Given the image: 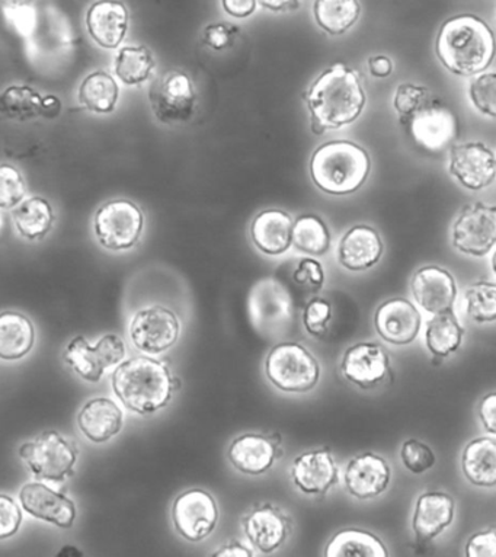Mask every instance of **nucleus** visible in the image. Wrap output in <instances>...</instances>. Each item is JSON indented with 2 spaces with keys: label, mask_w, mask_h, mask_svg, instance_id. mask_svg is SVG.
<instances>
[{
  "label": "nucleus",
  "mask_w": 496,
  "mask_h": 557,
  "mask_svg": "<svg viewBox=\"0 0 496 557\" xmlns=\"http://www.w3.org/2000/svg\"><path fill=\"white\" fill-rule=\"evenodd\" d=\"M310 128L321 136L356 123L367 103L360 73L344 63L326 69L305 94Z\"/></svg>",
  "instance_id": "nucleus-1"
},
{
  "label": "nucleus",
  "mask_w": 496,
  "mask_h": 557,
  "mask_svg": "<svg viewBox=\"0 0 496 557\" xmlns=\"http://www.w3.org/2000/svg\"><path fill=\"white\" fill-rule=\"evenodd\" d=\"M435 54L443 66L455 75L476 76L494 63V32L479 16H452L439 28Z\"/></svg>",
  "instance_id": "nucleus-2"
},
{
  "label": "nucleus",
  "mask_w": 496,
  "mask_h": 557,
  "mask_svg": "<svg viewBox=\"0 0 496 557\" xmlns=\"http://www.w3.org/2000/svg\"><path fill=\"white\" fill-rule=\"evenodd\" d=\"M111 383L121 404L137 414H152L165 408L179 387L170 367L150 357L120 362Z\"/></svg>",
  "instance_id": "nucleus-3"
},
{
  "label": "nucleus",
  "mask_w": 496,
  "mask_h": 557,
  "mask_svg": "<svg viewBox=\"0 0 496 557\" xmlns=\"http://www.w3.org/2000/svg\"><path fill=\"white\" fill-rule=\"evenodd\" d=\"M371 159L364 148L349 140H334L319 146L310 159V176L321 191L348 196L369 180Z\"/></svg>",
  "instance_id": "nucleus-4"
},
{
  "label": "nucleus",
  "mask_w": 496,
  "mask_h": 557,
  "mask_svg": "<svg viewBox=\"0 0 496 557\" xmlns=\"http://www.w3.org/2000/svg\"><path fill=\"white\" fill-rule=\"evenodd\" d=\"M249 321L266 339L286 335L296 317L295 300L282 282L269 276L253 284L248 297Z\"/></svg>",
  "instance_id": "nucleus-5"
},
{
  "label": "nucleus",
  "mask_w": 496,
  "mask_h": 557,
  "mask_svg": "<svg viewBox=\"0 0 496 557\" xmlns=\"http://www.w3.org/2000/svg\"><path fill=\"white\" fill-rule=\"evenodd\" d=\"M265 375L284 393H308L318 386L322 370L312 351L297 343L274 345L265 358Z\"/></svg>",
  "instance_id": "nucleus-6"
},
{
  "label": "nucleus",
  "mask_w": 496,
  "mask_h": 557,
  "mask_svg": "<svg viewBox=\"0 0 496 557\" xmlns=\"http://www.w3.org/2000/svg\"><path fill=\"white\" fill-rule=\"evenodd\" d=\"M76 444L58 431H45L20 448L21 460L41 481L63 483L75 474Z\"/></svg>",
  "instance_id": "nucleus-7"
},
{
  "label": "nucleus",
  "mask_w": 496,
  "mask_h": 557,
  "mask_svg": "<svg viewBox=\"0 0 496 557\" xmlns=\"http://www.w3.org/2000/svg\"><path fill=\"white\" fill-rule=\"evenodd\" d=\"M197 102V90L191 77L179 69L162 73L150 84V110L159 123H188L196 115Z\"/></svg>",
  "instance_id": "nucleus-8"
},
{
  "label": "nucleus",
  "mask_w": 496,
  "mask_h": 557,
  "mask_svg": "<svg viewBox=\"0 0 496 557\" xmlns=\"http://www.w3.org/2000/svg\"><path fill=\"white\" fill-rule=\"evenodd\" d=\"M145 214L140 207L126 198L107 201L94 219V232L99 245L112 252L135 248L144 235Z\"/></svg>",
  "instance_id": "nucleus-9"
},
{
  "label": "nucleus",
  "mask_w": 496,
  "mask_h": 557,
  "mask_svg": "<svg viewBox=\"0 0 496 557\" xmlns=\"http://www.w3.org/2000/svg\"><path fill=\"white\" fill-rule=\"evenodd\" d=\"M126 358V344L119 335H103L97 344L90 345L85 336H76L64 349L63 361L80 379L99 383L111 367L119 366Z\"/></svg>",
  "instance_id": "nucleus-10"
},
{
  "label": "nucleus",
  "mask_w": 496,
  "mask_h": 557,
  "mask_svg": "<svg viewBox=\"0 0 496 557\" xmlns=\"http://www.w3.org/2000/svg\"><path fill=\"white\" fill-rule=\"evenodd\" d=\"M451 242L461 253L486 257L496 244L495 207L482 202L463 207L452 223Z\"/></svg>",
  "instance_id": "nucleus-11"
},
{
  "label": "nucleus",
  "mask_w": 496,
  "mask_h": 557,
  "mask_svg": "<svg viewBox=\"0 0 496 557\" xmlns=\"http://www.w3.org/2000/svg\"><path fill=\"white\" fill-rule=\"evenodd\" d=\"M220 511L214 496L204 490L183 492L172 505V522L176 533L191 543L209 537L219 524Z\"/></svg>",
  "instance_id": "nucleus-12"
},
{
  "label": "nucleus",
  "mask_w": 496,
  "mask_h": 557,
  "mask_svg": "<svg viewBox=\"0 0 496 557\" xmlns=\"http://www.w3.org/2000/svg\"><path fill=\"white\" fill-rule=\"evenodd\" d=\"M404 127L408 128L418 148L429 153H443L450 149L460 128L455 112L434 99Z\"/></svg>",
  "instance_id": "nucleus-13"
},
{
  "label": "nucleus",
  "mask_w": 496,
  "mask_h": 557,
  "mask_svg": "<svg viewBox=\"0 0 496 557\" xmlns=\"http://www.w3.org/2000/svg\"><path fill=\"white\" fill-rule=\"evenodd\" d=\"M181 323L171 309L150 306L133 318L131 339L133 345L149 356H159L178 343Z\"/></svg>",
  "instance_id": "nucleus-14"
},
{
  "label": "nucleus",
  "mask_w": 496,
  "mask_h": 557,
  "mask_svg": "<svg viewBox=\"0 0 496 557\" xmlns=\"http://www.w3.org/2000/svg\"><path fill=\"white\" fill-rule=\"evenodd\" d=\"M448 171L469 191H482L494 184L496 159L494 150L481 141H464L450 148Z\"/></svg>",
  "instance_id": "nucleus-15"
},
{
  "label": "nucleus",
  "mask_w": 496,
  "mask_h": 557,
  "mask_svg": "<svg viewBox=\"0 0 496 557\" xmlns=\"http://www.w3.org/2000/svg\"><path fill=\"white\" fill-rule=\"evenodd\" d=\"M282 457V442L275 434H241L233 440L227 450V459L233 468L248 476L269 473Z\"/></svg>",
  "instance_id": "nucleus-16"
},
{
  "label": "nucleus",
  "mask_w": 496,
  "mask_h": 557,
  "mask_svg": "<svg viewBox=\"0 0 496 557\" xmlns=\"http://www.w3.org/2000/svg\"><path fill=\"white\" fill-rule=\"evenodd\" d=\"M340 373L349 383L371 391L381 386L392 374L389 354L381 344L358 343L345 351Z\"/></svg>",
  "instance_id": "nucleus-17"
},
{
  "label": "nucleus",
  "mask_w": 496,
  "mask_h": 557,
  "mask_svg": "<svg viewBox=\"0 0 496 557\" xmlns=\"http://www.w3.org/2000/svg\"><path fill=\"white\" fill-rule=\"evenodd\" d=\"M241 529L249 543L262 555H271L286 544L292 535L290 516L273 504L253 508L241 520Z\"/></svg>",
  "instance_id": "nucleus-18"
},
{
  "label": "nucleus",
  "mask_w": 496,
  "mask_h": 557,
  "mask_svg": "<svg viewBox=\"0 0 496 557\" xmlns=\"http://www.w3.org/2000/svg\"><path fill=\"white\" fill-rule=\"evenodd\" d=\"M85 25L95 45L115 50L126 40L131 12L121 0H97L86 12Z\"/></svg>",
  "instance_id": "nucleus-19"
},
{
  "label": "nucleus",
  "mask_w": 496,
  "mask_h": 557,
  "mask_svg": "<svg viewBox=\"0 0 496 557\" xmlns=\"http://www.w3.org/2000/svg\"><path fill=\"white\" fill-rule=\"evenodd\" d=\"M411 292L417 304L433 317L455 310L459 293L451 272L437 265L420 268L412 276Z\"/></svg>",
  "instance_id": "nucleus-20"
},
{
  "label": "nucleus",
  "mask_w": 496,
  "mask_h": 557,
  "mask_svg": "<svg viewBox=\"0 0 496 557\" xmlns=\"http://www.w3.org/2000/svg\"><path fill=\"white\" fill-rule=\"evenodd\" d=\"M293 483L301 494L323 496L338 485L339 468L332 451L322 448L296 457L290 469Z\"/></svg>",
  "instance_id": "nucleus-21"
},
{
  "label": "nucleus",
  "mask_w": 496,
  "mask_h": 557,
  "mask_svg": "<svg viewBox=\"0 0 496 557\" xmlns=\"http://www.w3.org/2000/svg\"><path fill=\"white\" fill-rule=\"evenodd\" d=\"M421 326L420 310L402 297L385 301L374 313L377 335L396 347L412 344L420 335Z\"/></svg>",
  "instance_id": "nucleus-22"
},
{
  "label": "nucleus",
  "mask_w": 496,
  "mask_h": 557,
  "mask_svg": "<svg viewBox=\"0 0 496 557\" xmlns=\"http://www.w3.org/2000/svg\"><path fill=\"white\" fill-rule=\"evenodd\" d=\"M392 481V468L382 456L364 453L345 468V490L354 498L367 500L385 494Z\"/></svg>",
  "instance_id": "nucleus-23"
},
{
  "label": "nucleus",
  "mask_w": 496,
  "mask_h": 557,
  "mask_svg": "<svg viewBox=\"0 0 496 557\" xmlns=\"http://www.w3.org/2000/svg\"><path fill=\"white\" fill-rule=\"evenodd\" d=\"M21 505L29 516L51 522L59 529H71L76 520V507L67 496L40 482L27 483L20 492Z\"/></svg>",
  "instance_id": "nucleus-24"
},
{
  "label": "nucleus",
  "mask_w": 496,
  "mask_h": 557,
  "mask_svg": "<svg viewBox=\"0 0 496 557\" xmlns=\"http://www.w3.org/2000/svg\"><path fill=\"white\" fill-rule=\"evenodd\" d=\"M455 498L447 492H424L417 500L412 530L420 542H431L455 521Z\"/></svg>",
  "instance_id": "nucleus-25"
},
{
  "label": "nucleus",
  "mask_w": 496,
  "mask_h": 557,
  "mask_svg": "<svg viewBox=\"0 0 496 557\" xmlns=\"http://www.w3.org/2000/svg\"><path fill=\"white\" fill-rule=\"evenodd\" d=\"M383 240L377 231L367 224L349 228L338 245V261L351 272L369 271L383 257Z\"/></svg>",
  "instance_id": "nucleus-26"
},
{
  "label": "nucleus",
  "mask_w": 496,
  "mask_h": 557,
  "mask_svg": "<svg viewBox=\"0 0 496 557\" xmlns=\"http://www.w3.org/2000/svg\"><path fill=\"white\" fill-rule=\"evenodd\" d=\"M124 414L120 406L108 397L86 401L77 414V426L90 443L102 444L123 430Z\"/></svg>",
  "instance_id": "nucleus-27"
},
{
  "label": "nucleus",
  "mask_w": 496,
  "mask_h": 557,
  "mask_svg": "<svg viewBox=\"0 0 496 557\" xmlns=\"http://www.w3.org/2000/svg\"><path fill=\"white\" fill-rule=\"evenodd\" d=\"M292 215L284 210H265L253 219L251 239L256 248L269 257H280L292 248Z\"/></svg>",
  "instance_id": "nucleus-28"
},
{
  "label": "nucleus",
  "mask_w": 496,
  "mask_h": 557,
  "mask_svg": "<svg viewBox=\"0 0 496 557\" xmlns=\"http://www.w3.org/2000/svg\"><path fill=\"white\" fill-rule=\"evenodd\" d=\"M461 470L473 486L492 490L496 485V442L494 437L472 440L461 455Z\"/></svg>",
  "instance_id": "nucleus-29"
},
{
  "label": "nucleus",
  "mask_w": 496,
  "mask_h": 557,
  "mask_svg": "<svg viewBox=\"0 0 496 557\" xmlns=\"http://www.w3.org/2000/svg\"><path fill=\"white\" fill-rule=\"evenodd\" d=\"M36 344V327L18 312L0 313V360L18 361L28 356Z\"/></svg>",
  "instance_id": "nucleus-30"
},
{
  "label": "nucleus",
  "mask_w": 496,
  "mask_h": 557,
  "mask_svg": "<svg viewBox=\"0 0 496 557\" xmlns=\"http://www.w3.org/2000/svg\"><path fill=\"white\" fill-rule=\"evenodd\" d=\"M12 210H14L12 215H14L16 231L24 239L32 242L45 239L54 226L53 206L45 197L24 198Z\"/></svg>",
  "instance_id": "nucleus-31"
},
{
  "label": "nucleus",
  "mask_w": 496,
  "mask_h": 557,
  "mask_svg": "<svg viewBox=\"0 0 496 557\" xmlns=\"http://www.w3.org/2000/svg\"><path fill=\"white\" fill-rule=\"evenodd\" d=\"M77 99L85 110L107 115L119 106L120 88L111 73L95 71L80 82Z\"/></svg>",
  "instance_id": "nucleus-32"
},
{
  "label": "nucleus",
  "mask_w": 496,
  "mask_h": 557,
  "mask_svg": "<svg viewBox=\"0 0 496 557\" xmlns=\"http://www.w3.org/2000/svg\"><path fill=\"white\" fill-rule=\"evenodd\" d=\"M464 339V327L460 325L455 310L450 312L434 314L426 323L425 344L434 358L450 357L459 351Z\"/></svg>",
  "instance_id": "nucleus-33"
},
{
  "label": "nucleus",
  "mask_w": 496,
  "mask_h": 557,
  "mask_svg": "<svg viewBox=\"0 0 496 557\" xmlns=\"http://www.w3.org/2000/svg\"><path fill=\"white\" fill-rule=\"evenodd\" d=\"M326 557H387L386 544L370 531L348 529L339 531L325 548Z\"/></svg>",
  "instance_id": "nucleus-34"
},
{
  "label": "nucleus",
  "mask_w": 496,
  "mask_h": 557,
  "mask_svg": "<svg viewBox=\"0 0 496 557\" xmlns=\"http://www.w3.org/2000/svg\"><path fill=\"white\" fill-rule=\"evenodd\" d=\"M313 15L323 32L343 36L360 20L361 5L358 0H314Z\"/></svg>",
  "instance_id": "nucleus-35"
},
{
  "label": "nucleus",
  "mask_w": 496,
  "mask_h": 557,
  "mask_svg": "<svg viewBox=\"0 0 496 557\" xmlns=\"http://www.w3.org/2000/svg\"><path fill=\"white\" fill-rule=\"evenodd\" d=\"M157 60L146 46L121 47L114 60V73L121 84L140 86L152 77Z\"/></svg>",
  "instance_id": "nucleus-36"
},
{
  "label": "nucleus",
  "mask_w": 496,
  "mask_h": 557,
  "mask_svg": "<svg viewBox=\"0 0 496 557\" xmlns=\"http://www.w3.org/2000/svg\"><path fill=\"white\" fill-rule=\"evenodd\" d=\"M42 95L33 86L14 84L0 92V115L3 119L32 121L40 116Z\"/></svg>",
  "instance_id": "nucleus-37"
},
{
  "label": "nucleus",
  "mask_w": 496,
  "mask_h": 557,
  "mask_svg": "<svg viewBox=\"0 0 496 557\" xmlns=\"http://www.w3.org/2000/svg\"><path fill=\"white\" fill-rule=\"evenodd\" d=\"M292 246L309 257H322L331 249L330 228L318 215H300L293 222Z\"/></svg>",
  "instance_id": "nucleus-38"
},
{
  "label": "nucleus",
  "mask_w": 496,
  "mask_h": 557,
  "mask_svg": "<svg viewBox=\"0 0 496 557\" xmlns=\"http://www.w3.org/2000/svg\"><path fill=\"white\" fill-rule=\"evenodd\" d=\"M466 314L476 323H492L496 319V286L492 282H478L463 295Z\"/></svg>",
  "instance_id": "nucleus-39"
},
{
  "label": "nucleus",
  "mask_w": 496,
  "mask_h": 557,
  "mask_svg": "<svg viewBox=\"0 0 496 557\" xmlns=\"http://www.w3.org/2000/svg\"><path fill=\"white\" fill-rule=\"evenodd\" d=\"M433 101V95L426 86L411 84H400L396 89L394 107L400 116V123L407 124L417 112L429 106Z\"/></svg>",
  "instance_id": "nucleus-40"
},
{
  "label": "nucleus",
  "mask_w": 496,
  "mask_h": 557,
  "mask_svg": "<svg viewBox=\"0 0 496 557\" xmlns=\"http://www.w3.org/2000/svg\"><path fill=\"white\" fill-rule=\"evenodd\" d=\"M27 196L23 172L11 163H0V210H12Z\"/></svg>",
  "instance_id": "nucleus-41"
},
{
  "label": "nucleus",
  "mask_w": 496,
  "mask_h": 557,
  "mask_svg": "<svg viewBox=\"0 0 496 557\" xmlns=\"http://www.w3.org/2000/svg\"><path fill=\"white\" fill-rule=\"evenodd\" d=\"M469 97L474 108L483 115L495 119L496 115V75L483 72L473 76L469 86Z\"/></svg>",
  "instance_id": "nucleus-42"
},
{
  "label": "nucleus",
  "mask_w": 496,
  "mask_h": 557,
  "mask_svg": "<svg viewBox=\"0 0 496 557\" xmlns=\"http://www.w3.org/2000/svg\"><path fill=\"white\" fill-rule=\"evenodd\" d=\"M400 460H402L405 468L413 474L429 472L437 463V457H435L433 448L417 438L404 443L402 448H400Z\"/></svg>",
  "instance_id": "nucleus-43"
},
{
  "label": "nucleus",
  "mask_w": 496,
  "mask_h": 557,
  "mask_svg": "<svg viewBox=\"0 0 496 557\" xmlns=\"http://www.w3.org/2000/svg\"><path fill=\"white\" fill-rule=\"evenodd\" d=\"M332 319V306L325 299H312L305 308L303 325L309 335L323 338Z\"/></svg>",
  "instance_id": "nucleus-44"
},
{
  "label": "nucleus",
  "mask_w": 496,
  "mask_h": 557,
  "mask_svg": "<svg viewBox=\"0 0 496 557\" xmlns=\"http://www.w3.org/2000/svg\"><path fill=\"white\" fill-rule=\"evenodd\" d=\"M297 286L305 288L310 293L321 292L325 284V271L322 263L314 258L301 259L299 267L293 275Z\"/></svg>",
  "instance_id": "nucleus-45"
},
{
  "label": "nucleus",
  "mask_w": 496,
  "mask_h": 557,
  "mask_svg": "<svg viewBox=\"0 0 496 557\" xmlns=\"http://www.w3.org/2000/svg\"><path fill=\"white\" fill-rule=\"evenodd\" d=\"M239 34V28L227 23L209 24L202 32V45L214 51L231 49Z\"/></svg>",
  "instance_id": "nucleus-46"
},
{
  "label": "nucleus",
  "mask_w": 496,
  "mask_h": 557,
  "mask_svg": "<svg viewBox=\"0 0 496 557\" xmlns=\"http://www.w3.org/2000/svg\"><path fill=\"white\" fill-rule=\"evenodd\" d=\"M23 524V511L11 496L0 494V540L14 537Z\"/></svg>",
  "instance_id": "nucleus-47"
},
{
  "label": "nucleus",
  "mask_w": 496,
  "mask_h": 557,
  "mask_svg": "<svg viewBox=\"0 0 496 557\" xmlns=\"http://www.w3.org/2000/svg\"><path fill=\"white\" fill-rule=\"evenodd\" d=\"M466 556L468 557H495L496 556V531L494 529L479 531L470 535L466 544Z\"/></svg>",
  "instance_id": "nucleus-48"
},
{
  "label": "nucleus",
  "mask_w": 496,
  "mask_h": 557,
  "mask_svg": "<svg viewBox=\"0 0 496 557\" xmlns=\"http://www.w3.org/2000/svg\"><path fill=\"white\" fill-rule=\"evenodd\" d=\"M496 395L495 393H489L483 397L481 405H479V420H481L482 425L485 426V430L491 435L496 434Z\"/></svg>",
  "instance_id": "nucleus-49"
},
{
  "label": "nucleus",
  "mask_w": 496,
  "mask_h": 557,
  "mask_svg": "<svg viewBox=\"0 0 496 557\" xmlns=\"http://www.w3.org/2000/svg\"><path fill=\"white\" fill-rule=\"evenodd\" d=\"M223 10L233 18L244 20L257 10V0H222Z\"/></svg>",
  "instance_id": "nucleus-50"
},
{
  "label": "nucleus",
  "mask_w": 496,
  "mask_h": 557,
  "mask_svg": "<svg viewBox=\"0 0 496 557\" xmlns=\"http://www.w3.org/2000/svg\"><path fill=\"white\" fill-rule=\"evenodd\" d=\"M63 111L62 99L55 95H42L40 116L46 120H55Z\"/></svg>",
  "instance_id": "nucleus-51"
},
{
  "label": "nucleus",
  "mask_w": 496,
  "mask_h": 557,
  "mask_svg": "<svg viewBox=\"0 0 496 557\" xmlns=\"http://www.w3.org/2000/svg\"><path fill=\"white\" fill-rule=\"evenodd\" d=\"M369 71L374 77H387L394 72V62L387 55H374L369 60Z\"/></svg>",
  "instance_id": "nucleus-52"
},
{
  "label": "nucleus",
  "mask_w": 496,
  "mask_h": 557,
  "mask_svg": "<svg viewBox=\"0 0 496 557\" xmlns=\"http://www.w3.org/2000/svg\"><path fill=\"white\" fill-rule=\"evenodd\" d=\"M257 2L273 12H292L301 5V0H257Z\"/></svg>",
  "instance_id": "nucleus-53"
},
{
  "label": "nucleus",
  "mask_w": 496,
  "mask_h": 557,
  "mask_svg": "<svg viewBox=\"0 0 496 557\" xmlns=\"http://www.w3.org/2000/svg\"><path fill=\"white\" fill-rule=\"evenodd\" d=\"M214 557H251L253 552L249 550L240 543H228L226 546L220 547L219 552H215Z\"/></svg>",
  "instance_id": "nucleus-54"
},
{
  "label": "nucleus",
  "mask_w": 496,
  "mask_h": 557,
  "mask_svg": "<svg viewBox=\"0 0 496 557\" xmlns=\"http://www.w3.org/2000/svg\"><path fill=\"white\" fill-rule=\"evenodd\" d=\"M36 0H0V7L8 8V10H21L33 5Z\"/></svg>",
  "instance_id": "nucleus-55"
},
{
  "label": "nucleus",
  "mask_w": 496,
  "mask_h": 557,
  "mask_svg": "<svg viewBox=\"0 0 496 557\" xmlns=\"http://www.w3.org/2000/svg\"><path fill=\"white\" fill-rule=\"evenodd\" d=\"M3 222H5V218H3V214L0 213V228L3 227Z\"/></svg>",
  "instance_id": "nucleus-56"
}]
</instances>
